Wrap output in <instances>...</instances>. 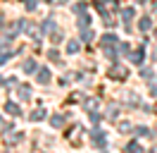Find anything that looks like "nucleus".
<instances>
[{
  "label": "nucleus",
  "mask_w": 157,
  "mask_h": 153,
  "mask_svg": "<svg viewBox=\"0 0 157 153\" xmlns=\"http://www.w3.org/2000/svg\"><path fill=\"white\" fill-rule=\"evenodd\" d=\"M67 50H69V53H76V50H78V41H69Z\"/></svg>",
  "instance_id": "5"
},
{
  "label": "nucleus",
  "mask_w": 157,
  "mask_h": 153,
  "mask_svg": "<svg viewBox=\"0 0 157 153\" xmlns=\"http://www.w3.org/2000/svg\"><path fill=\"white\" fill-rule=\"evenodd\" d=\"M38 81H40V84H48V81H50L48 69H40V72H38Z\"/></svg>",
  "instance_id": "2"
},
{
  "label": "nucleus",
  "mask_w": 157,
  "mask_h": 153,
  "mask_svg": "<svg viewBox=\"0 0 157 153\" xmlns=\"http://www.w3.org/2000/svg\"><path fill=\"white\" fill-rule=\"evenodd\" d=\"M150 153H157V146H155V148H152V151H150Z\"/></svg>",
  "instance_id": "9"
},
{
  "label": "nucleus",
  "mask_w": 157,
  "mask_h": 153,
  "mask_svg": "<svg viewBox=\"0 0 157 153\" xmlns=\"http://www.w3.org/2000/svg\"><path fill=\"white\" fill-rule=\"evenodd\" d=\"M136 2H145V0H136Z\"/></svg>",
  "instance_id": "10"
},
{
  "label": "nucleus",
  "mask_w": 157,
  "mask_h": 153,
  "mask_svg": "<svg viewBox=\"0 0 157 153\" xmlns=\"http://www.w3.org/2000/svg\"><path fill=\"white\" fill-rule=\"evenodd\" d=\"M131 62H136V65H140L143 62V50L138 48V50H133V55H131Z\"/></svg>",
  "instance_id": "1"
},
{
  "label": "nucleus",
  "mask_w": 157,
  "mask_h": 153,
  "mask_svg": "<svg viewBox=\"0 0 157 153\" xmlns=\"http://www.w3.org/2000/svg\"><path fill=\"white\" fill-rule=\"evenodd\" d=\"M24 69H26V72H33V69H36V62H33V60H26V62H24Z\"/></svg>",
  "instance_id": "6"
},
{
  "label": "nucleus",
  "mask_w": 157,
  "mask_h": 153,
  "mask_svg": "<svg viewBox=\"0 0 157 153\" xmlns=\"http://www.w3.org/2000/svg\"><path fill=\"white\" fill-rule=\"evenodd\" d=\"M10 57H12L10 53H2V55H0V65H2V62H7V60H10Z\"/></svg>",
  "instance_id": "7"
},
{
  "label": "nucleus",
  "mask_w": 157,
  "mask_h": 153,
  "mask_svg": "<svg viewBox=\"0 0 157 153\" xmlns=\"http://www.w3.org/2000/svg\"><path fill=\"white\" fill-rule=\"evenodd\" d=\"M121 17H124V22H131V19H133V10H131V7H126L124 12H121Z\"/></svg>",
  "instance_id": "3"
},
{
  "label": "nucleus",
  "mask_w": 157,
  "mask_h": 153,
  "mask_svg": "<svg viewBox=\"0 0 157 153\" xmlns=\"http://www.w3.org/2000/svg\"><path fill=\"white\" fill-rule=\"evenodd\" d=\"M19 96H21V98H29V89H26V86H24V89H19Z\"/></svg>",
  "instance_id": "8"
},
{
  "label": "nucleus",
  "mask_w": 157,
  "mask_h": 153,
  "mask_svg": "<svg viewBox=\"0 0 157 153\" xmlns=\"http://www.w3.org/2000/svg\"><path fill=\"white\" fill-rule=\"evenodd\" d=\"M150 27H152V22H150V17H143V19H140V29H143V31H147Z\"/></svg>",
  "instance_id": "4"
},
{
  "label": "nucleus",
  "mask_w": 157,
  "mask_h": 153,
  "mask_svg": "<svg viewBox=\"0 0 157 153\" xmlns=\"http://www.w3.org/2000/svg\"><path fill=\"white\" fill-rule=\"evenodd\" d=\"M155 36H157V29H155Z\"/></svg>",
  "instance_id": "11"
}]
</instances>
